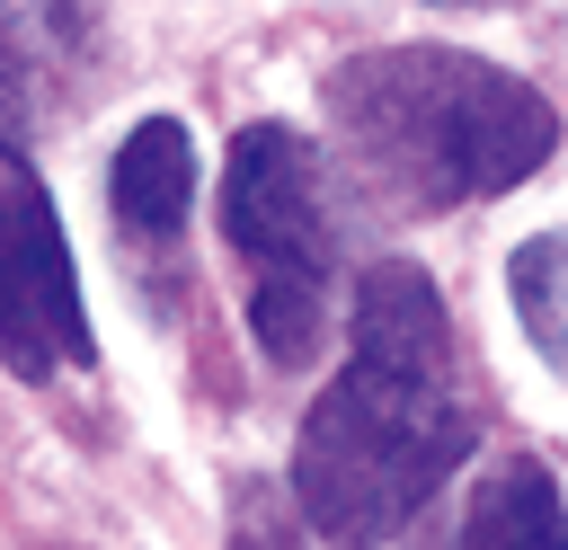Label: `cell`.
<instances>
[{
	"label": "cell",
	"instance_id": "cell-1",
	"mask_svg": "<svg viewBox=\"0 0 568 550\" xmlns=\"http://www.w3.org/2000/svg\"><path fill=\"white\" fill-rule=\"evenodd\" d=\"M470 408L453 390V328L444 293L417 266H364L355 275V364L328 381V399L302 426L293 452V506L346 541H390L470 452Z\"/></svg>",
	"mask_w": 568,
	"mask_h": 550
},
{
	"label": "cell",
	"instance_id": "cell-2",
	"mask_svg": "<svg viewBox=\"0 0 568 550\" xmlns=\"http://www.w3.org/2000/svg\"><path fill=\"white\" fill-rule=\"evenodd\" d=\"M328 115H337L355 169L408 213L497 195V186L532 177L559 142L541 89H524L515 71L453 53V44L355 53L346 71H328Z\"/></svg>",
	"mask_w": 568,
	"mask_h": 550
},
{
	"label": "cell",
	"instance_id": "cell-3",
	"mask_svg": "<svg viewBox=\"0 0 568 550\" xmlns=\"http://www.w3.org/2000/svg\"><path fill=\"white\" fill-rule=\"evenodd\" d=\"M222 240L257 266V284H320L328 293V195L320 151L284 124H248L222 160Z\"/></svg>",
	"mask_w": 568,
	"mask_h": 550
},
{
	"label": "cell",
	"instance_id": "cell-4",
	"mask_svg": "<svg viewBox=\"0 0 568 550\" xmlns=\"http://www.w3.org/2000/svg\"><path fill=\"white\" fill-rule=\"evenodd\" d=\"M80 355H89V310L71 284V240L44 186L9 160L0 169V364L18 381H44Z\"/></svg>",
	"mask_w": 568,
	"mask_h": 550
},
{
	"label": "cell",
	"instance_id": "cell-5",
	"mask_svg": "<svg viewBox=\"0 0 568 550\" xmlns=\"http://www.w3.org/2000/svg\"><path fill=\"white\" fill-rule=\"evenodd\" d=\"M106 195H115V222L133 240H169L186 213H195V142L178 115H151L124 133L115 169H106Z\"/></svg>",
	"mask_w": 568,
	"mask_h": 550
},
{
	"label": "cell",
	"instance_id": "cell-6",
	"mask_svg": "<svg viewBox=\"0 0 568 550\" xmlns=\"http://www.w3.org/2000/svg\"><path fill=\"white\" fill-rule=\"evenodd\" d=\"M462 550H568V506H559V479L515 452L479 479L470 497V523H462Z\"/></svg>",
	"mask_w": 568,
	"mask_h": 550
},
{
	"label": "cell",
	"instance_id": "cell-7",
	"mask_svg": "<svg viewBox=\"0 0 568 550\" xmlns=\"http://www.w3.org/2000/svg\"><path fill=\"white\" fill-rule=\"evenodd\" d=\"M515 284V310H524V337L541 346L550 373H568V231H532L506 266Z\"/></svg>",
	"mask_w": 568,
	"mask_h": 550
},
{
	"label": "cell",
	"instance_id": "cell-8",
	"mask_svg": "<svg viewBox=\"0 0 568 550\" xmlns=\"http://www.w3.org/2000/svg\"><path fill=\"white\" fill-rule=\"evenodd\" d=\"M248 328L275 364H311L320 355V328H328V293L320 284H257L248 293Z\"/></svg>",
	"mask_w": 568,
	"mask_h": 550
},
{
	"label": "cell",
	"instance_id": "cell-9",
	"mask_svg": "<svg viewBox=\"0 0 568 550\" xmlns=\"http://www.w3.org/2000/svg\"><path fill=\"white\" fill-rule=\"evenodd\" d=\"M36 142V35H27V9L0 0V151L18 160Z\"/></svg>",
	"mask_w": 568,
	"mask_h": 550
},
{
	"label": "cell",
	"instance_id": "cell-10",
	"mask_svg": "<svg viewBox=\"0 0 568 550\" xmlns=\"http://www.w3.org/2000/svg\"><path fill=\"white\" fill-rule=\"evenodd\" d=\"M231 550H302V523H293L275 479H248L231 497Z\"/></svg>",
	"mask_w": 568,
	"mask_h": 550
}]
</instances>
